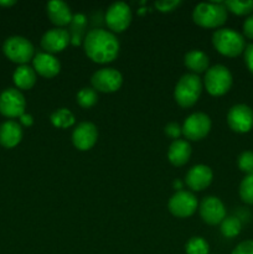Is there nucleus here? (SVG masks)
Returning <instances> with one entry per match:
<instances>
[{
	"label": "nucleus",
	"mask_w": 253,
	"mask_h": 254,
	"mask_svg": "<svg viewBox=\"0 0 253 254\" xmlns=\"http://www.w3.org/2000/svg\"><path fill=\"white\" fill-rule=\"evenodd\" d=\"M87 56L97 64H108L119 54V41L116 35L103 29H93L83 39Z\"/></svg>",
	"instance_id": "f257e3e1"
},
{
	"label": "nucleus",
	"mask_w": 253,
	"mask_h": 254,
	"mask_svg": "<svg viewBox=\"0 0 253 254\" xmlns=\"http://www.w3.org/2000/svg\"><path fill=\"white\" fill-rule=\"evenodd\" d=\"M192 19L196 25L207 29L221 26L227 20V9L220 1L200 2L192 11Z\"/></svg>",
	"instance_id": "f03ea898"
},
{
	"label": "nucleus",
	"mask_w": 253,
	"mask_h": 254,
	"mask_svg": "<svg viewBox=\"0 0 253 254\" xmlns=\"http://www.w3.org/2000/svg\"><path fill=\"white\" fill-rule=\"evenodd\" d=\"M202 91L201 78L195 73H186L181 77L175 86L174 98L183 108L192 107L197 102Z\"/></svg>",
	"instance_id": "7ed1b4c3"
},
{
	"label": "nucleus",
	"mask_w": 253,
	"mask_h": 254,
	"mask_svg": "<svg viewBox=\"0 0 253 254\" xmlns=\"http://www.w3.org/2000/svg\"><path fill=\"white\" fill-rule=\"evenodd\" d=\"M212 44L220 54L236 57L246 49L245 39L240 32L232 29H218L212 35Z\"/></svg>",
	"instance_id": "20e7f679"
},
{
	"label": "nucleus",
	"mask_w": 253,
	"mask_h": 254,
	"mask_svg": "<svg viewBox=\"0 0 253 254\" xmlns=\"http://www.w3.org/2000/svg\"><path fill=\"white\" fill-rule=\"evenodd\" d=\"M232 73L223 64H215L206 71L205 86L212 96H222L232 87Z\"/></svg>",
	"instance_id": "39448f33"
},
{
	"label": "nucleus",
	"mask_w": 253,
	"mask_h": 254,
	"mask_svg": "<svg viewBox=\"0 0 253 254\" xmlns=\"http://www.w3.org/2000/svg\"><path fill=\"white\" fill-rule=\"evenodd\" d=\"M2 51L5 56L15 64H26L30 60L34 59V45L22 36H11L5 40L2 45Z\"/></svg>",
	"instance_id": "423d86ee"
},
{
	"label": "nucleus",
	"mask_w": 253,
	"mask_h": 254,
	"mask_svg": "<svg viewBox=\"0 0 253 254\" xmlns=\"http://www.w3.org/2000/svg\"><path fill=\"white\" fill-rule=\"evenodd\" d=\"M168 208L175 217L186 218L195 213L197 208V200L190 191H176L168 202Z\"/></svg>",
	"instance_id": "0eeeda50"
},
{
	"label": "nucleus",
	"mask_w": 253,
	"mask_h": 254,
	"mask_svg": "<svg viewBox=\"0 0 253 254\" xmlns=\"http://www.w3.org/2000/svg\"><path fill=\"white\" fill-rule=\"evenodd\" d=\"M26 101L19 89L7 88L0 94V113L7 118H17L25 113Z\"/></svg>",
	"instance_id": "6e6552de"
},
{
	"label": "nucleus",
	"mask_w": 253,
	"mask_h": 254,
	"mask_svg": "<svg viewBox=\"0 0 253 254\" xmlns=\"http://www.w3.org/2000/svg\"><path fill=\"white\" fill-rule=\"evenodd\" d=\"M107 26L114 32H122L128 29L131 22V10L124 1H116L109 5L106 12Z\"/></svg>",
	"instance_id": "1a4fd4ad"
},
{
	"label": "nucleus",
	"mask_w": 253,
	"mask_h": 254,
	"mask_svg": "<svg viewBox=\"0 0 253 254\" xmlns=\"http://www.w3.org/2000/svg\"><path fill=\"white\" fill-rule=\"evenodd\" d=\"M91 83L94 89L103 93L118 91L123 83V76L116 68H101L93 73Z\"/></svg>",
	"instance_id": "9d476101"
},
{
	"label": "nucleus",
	"mask_w": 253,
	"mask_h": 254,
	"mask_svg": "<svg viewBox=\"0 0 253 254\" xmlns=\"http://www.w3.org/2000/svg\"><path fill=\"white\" fill-rule=\"evenodd\" d=\"M211 129V119L206 113H192L183 124V134L190 140H201Z\"/></svg>",
	"instance_id": "9b49d317"
},
{
	"label": "nucleus",
	"mask_w": 253,
	"mask_h": 254,
	"mask_svg": "<svg viewBox=\"0 0 253 254\" xmlns=\"http://www.w3.org/2000/svg\"><path fill=\"white\" fill-rule=\"evenodd\" d=\"M228 127L236 133H247L253 128V111L247 104H236L227 113Z\"/></svg>",
	"instance_id": "f8f14e48"
},
{
	"label": "nucleus",
	"mask_w": 253,
	"mask_h": 254,
	"mask_svg": "<svg viewBox=\"0 0 253 254\" xmlns=\"http://www.w3.org/2000/svg\"><path fill=\"white\" fill-rule=\"evenodd\" d=\"M200 216L207 225H218L225 220L226 207L218 197L207 196L200 203Z\"/></svg>",
	"instance_id": "ddd939ff"
},
{
	"label": "nucleus",
	"mask_w": 253,
	"mask_h": 254,
	"mask_svg": "<svg viewBox=\"0 0 253 254\" xmlns=\"http://www.w3.org/2000/svg\"><path fill=\"white\" fill-rule=\"evenodd\" d=\"M98 139V129L91 122H82L72 133V143L78 150L86 151L93 148Z\"/></svg>",
	"instance_id": "4468645a"
},
{
	"label": "nucleus",
	"mask_w": 253,
	"mask_h": 254,
	"mask_svg": "<svg viewBox=\"0 0 253 254\" xmlns=\"http://www.w3.org/2000/svg\"><path fill=\"white\" fill-rule=\"evenodd\" d=\"M71 42V36L66 29L62 27H54L47 30L41 39V47L47 54L60 52L67 47Z\"/></svg>",
	"instance_id": "2eb2a0df"
},
{
	"label": "nucleus",
	"mask_w": 253,
	"mask_h": 254,
	"mask_svg": "<svg viewBox=\"0 0 253 254\" xmlns=\"http://www.w3.org/2000/svg\"><path fill=\"white\" fill-rule=\"evenodd\" d=\"M213 178L212 170L210 166L198 164V165L192 166L188 171L185 176V183L191 190L193 191H202L203 189L207 188L211 184Z\"/></svg>",
	"instance_id": "dca6fc26"
},
{
	"label": "nucleus",
	"mask_w": 253,
	"mask_h": 254,
	"mask_svg": "<svg viewBox=\"0 0 253 254\" xmlns=\"http://www.w3.org/2000/svg\"><path fill=\"white\" fill-rule=\"evenodd\" d=\"M32 64H34L35 72L46 78H52L59 74L60 69H61V64L59 60L52 54H47V52H39L37 55H35L32 59Z\"/></svg>",
	"instance_id": "f3484780"
},
{
	"label": "nucleus",
	"mask_w": 253,
	"mask_h": 254,
	"mask_svg": "<svg viewBox=\"0 0 253 254\" xmlns=\"http://www.w3.org/2000/svg\"><path fill=\"white\" fill-rule=\"evenodd\" d=\"M46 11L52 24L59 27L71 24L72 17H73L69 6L62 0H51L47 2Z\"/></svg>",
	"instance_id": "a211bd4d"
},
{
	"label": "nucleus",
	"mask_w": 253,
	"mask_h": 254,
	"mask_svg": "<svg viewBox=\"0 0 253 254\" xmlns=\"http://www.w3.org/2000/svg\"><path fill=\"white\" fill-rule=\"evenodd\" d=\"M22 129L19 123L6 121L0 126V145L4 148H14L21 141Z\"/></svg>",
	"instance_id": "6ab92c4d"
},
{
	"label": "nucleus",
	"mask_w": 253,
	"mask_h": 254,
	"mask_svg": "<svg viewBox=\"0 0 253 254\" xmlns=\"http://www.w3.org/2000/svg\"><path fill=\"white\" fill-rule=\"evenodd\" d=\"M191 156V145L186 140L176 139L170 144L168 150V159L174 166H183Z\"/></svg>",
	"instance_id": "aec40b11"
},
{
	"label": "nucleus",
	"mask_w": 253,
	"mask_h": 254,
	"mask_svg": "<svg viewBox=\"0 0 253 254\" xmlns=\"http://www.w3.org/2000/svg\"><path fill=\"white\" fill-rule=\"evenodd\" d=\"M184 64L190 71L196 74L207 71L210 60L205 52L200 51V50H191L184 57Z\"/></svg>",
	"instance_id": "412c9836"
},
{
	"label": "nucleus",
	"mask_w": 253,
	"mask_h": 254,
	"mask_svg": "<svg viewBox=\"0 0 253 254\" xmlns=\"http://www.w3.org/2000/svg\"><path fill=\"white\" fill-rule=\"evenodd\" d=\"M14 83L20 89H30L36 83V72L29 64H21L12 74Z\"/></svg>",
	"instance_id": "4be33fe9"
},
{
	"label": "nucleus",
	"mask_w": 253,
	"mask_h": 254,
	"mask_svg": "<svg viewBox=\"0 0 253 254\" xmlns=\"http://www.w3.org/2000/svg\"><path fill=\"white\" fill-rule=\"evenodd\" d=\"M69 26V36H71V42L73 45H78L81 40L84 39V29H86L87 20L84 15L77 14L73 15Z\"/></svg>",
	"instance_id": "5701e85b"
},
{
	"label": "nucleus",
	"mask_w": 253,
	"mask_h": 254,
	"mask_svg": "<svg viewBox=\"0 0 253 254\" xmlns=\"http://www.w3.org/2000/svg\"><path fill=\"white\" fill-rule=\"evenodd\" d=\"M50 121L57 128H69L74 124V116L69 109L60 108L51 114Z\"/></svg>",
	"instance_id": "b1692460"
},
{
	"label": "nucleus",
	"mask_w": 253,
	"mask_h": 254,
	"mask_svg": "<svg viewBox=\"0 0 253 254\" xmlns=\"http://www.w3.org/2000/svg\"><path fill=\"white\" fill-rule=\"evenodd\" d=\"M242 230V222L236 216H228L221 222V233L226 238H233L240 235Z\"/></svg>",
	"instance_id": "393cba45"
},
{
	"label": "nucleus",
	"mask_w": 253,
	"mask_h": 254,
	"mask_svg": "<svg viewBox=\"0 0 253 254\" xmlns=\"http://www.w3.org/2000/svg\"><path fill=\"white\" fill-rule=\"evenodd\" d=\"M77 103L82 107V108H91L98 101V94L94 88L91 87H84V88L79 89L77 93Z\"/></svg>",
	"instance_id": "a878e982"
},
{
	"label": "nucleus",
	"mask_w": 253,
	"mask_h": 254,
	"mask_svg": "<svg viewBox=\"0 0 253 254\" xmlns=\"http://www.w3.org/2000/svg\"><path fill=\"white\" fill-rule=\"evenodd\" d=\"M227 11L230 10L231 12L236 15H247L253 11V0H246V1H241V0H227L223 2Z\"/></svg>",
	"instance_id": "bb28decb"
},
{
	"label": "nucleus",
	"mask_w": 253,
	"mask_h": 254,
	"mask_svg": "<svg viewBox=\"0 0 253 254\" xmlns=\"http://www.w3.org/2000/svg\"><path fill=\"white\" fill-rule=\"evenodd\" d=\"M186 254H208L210 246L202 237H191L185 245Z\"/></svg>",
	"instance_id": "cd10ccee"
},
{
	"label": "nucleus",
	"mask_w": 253,
	"mask_h": 254,
	"mask_svg": "<svg viewBox=\"0 0 253 254\" xmlns=\"http://www.w3.org/2000/svg\"><path fill=\"white\" fill-rule=\"evenodd\" d=\"M240 197L243 202L253 205V175H246L240 184Z\"/></svg>",
	"instance_id": "c85d7f7f"
},
{
	"label": "nucleus",
	"mask_w": 253,
	"mask_h": 254,
	"mask_svg": "<svg viewBox=\"0 0 253 254\" xmlns=\"http://www.w3.org/2000/svg\"><path fill=\"white\" fill-rule=\"evenodd\" d=\"M237 164L241 171L246 173L247 175H253V151H243L238 156Z\"/></svg>",
	"instance_id": "c756f323"
},
{
	"label": "nucleus",
	"mask_w": 253,
	"mask_h": 254,
	"mask_svg": "<svg viewBox=\"0 0 253 254\" xmlns=\"http://www.w3.org/2000/svg\"><path fill=\"white\" fill-rule=\"evenodd\" d=\"M164 131H165V134L169 138L176 140L183 134V127H180V124H178L176 122H171V123L166 124Z\"/></svg>",
	"instance_id": "7c9ffc66"
},
{
	"label": "nucleus",
	"mask_w": 253,
	"mask_h": 254,
	"mask_svg": "<svg viewBox=\"0 0 253 254\" xmlns=\"http://www.w3.org/2000/svg\"><path fill=\"white\" fill-rule=\"evenodd\" d=\"M180 4H181L180 0H161V1L155 2V6L159 11L166 12V11H171V10H174Z\"/></svg>",
	"instance_id": "2f4dec72"
},
{
	"label": "nucleus",
	"mask_w": 253,
	"mask_h": 254,
	"mask_svg": "<svg viewBox=\"0 0 253 254\" xmlns=\"http://www.w3.org/2000/svg\"><path fill=\"white\" fill-rule=\"evenodd\" d=\"M232 254H253V241H243L233 250Z\"/></svg>",
	"instance_id": "473e14b6"
},
{
	"label": "nucleus",
	"mask_w": 253,
	"mask_h": 254,
	"mask_svg": "<svg viewBox=\"0 0 253 254\" xmlns=\"http://www.w3.org/2000/svg\"><path fill=\"white\" fill-rule=\"evenodd\" d=\"M243 52H245V62L247 68L253 73V44L247 45Z\"/></svg>",
	"instance_id": "72a5a7b5"
},
{
	"label": "nucleus",
	"mask_w": 253,
	"mask_h": 254,
	"mask_svg": "<svg viewBox=\"0 0 253 254\" xmlns=\"http://www.w3.org/2000/svg\"><path fill=\"white\" fill-rule=\"evenodd\" d=\"M243 34L248 37V39L253 40V14L248 16L243 22Z\"/></svg>",
	"instance_id": "f704fd0d"
},
{
	"label": "nucleus",
	"mask_w": 253,
	"mask_h": 254,
	"mask_svg": "<svg viewBox=\"0 0 253 254\" xmlns=\"http://www.w3.org/2000/svg\"><path fill=\"white\" fill-rule=\"evenodd\" d=\"M20 122H21V124H24V126L30 127L32 126V123H34V118H32L31 114L24 113L21 117H20Z\"/></svg>",
	"instance_id": "c9c22d12"
},
{
	"label": "nucleus",
	"mask_w": 253,
	"mask_h": 254,
	"mask_svg": "<svg viewBox=\"0 0 253 254\" xmlns=\"http://www.w3.org/2000/svg\"><path fill=\"white\" fill-rule=\"evenodd\" d=\"M15 4V1L14 0H0V5H1V6H10V5H14Z\"/></svg>",
	"instance_id": "e433bc0d"
},
{
	"label": "nucleus",
	"mask_w": 253,
	"mask_h": 254,
	"mask_svg": "<svg viewBox=\"0 0 253 254\" xmlns=\"http://www.w3.org/2000/svg\"><path fill=\"white\" fill-rule=\"evenodd\" d=\"M174 188L178 189V191H180L181 189H183V183H181V181H179V180H175V181H174Z\"/></svg>",
	"instance_id": "4c0bfd02"
}]
</instances>
